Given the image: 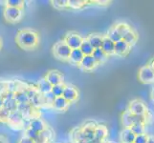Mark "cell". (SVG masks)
Returning <instances> with one entry per match:
<instances>
[{
  "mask_svg": "<svg viewBox=\"0 0 154 143\" xmlns=\"http://www.w3.org/2000/svg\"><path fill=\"white\" fill-rule=\"evenodd\" d=\"M17 42L19 47L22 49L30 50L38 45V34L31 30H23L20 31L17 35Z\"/></svg>",
  "mask_w": 154,
  "mask_h": 143,
  "instance_id": "6da1fadb",
  "label": "cell"
},
{
  "mask_svg": "<svg viewBox=\"0 0 154 143\" xmlns=\"http://www.w3.org/2000/svg\"><path fill=\"white\" fill-rule=\"evenodd\" d=\"M146 122V118L143 115H135L133 114H131L128 110L122 115V124L124 125L125 128H131L132 125H134L136 123H142L145 124Z\"/></svg>",
  "mask_w": 154,
  "mask_h": 143,
  "instance_id": "7a4b0ae2",
  "label": "cell"
},
{
  "mask_svg": "<svg viewBox=\"0 0 154 143\" xmlns=\"http://www.w3.org/2000/svg\"><path fill=\"white\" fill-rule=\"evenodd\" d=\"M54 55L57 58L60 60H68L72 49L69 47L64 41H60L54 46Z\"/></svg>",
  "mask_w": 154,
  "mask_h": 143,
  "instance_id": "3957f363",
  "label": "cell"
},
{
  "mask_svg": "<svg viewBox=\"0 0 154 143\" xmlns=\"http://www.w3.org/2000/svg\"><path fill=\"white\" fill-rule=\"evenodd\" d=\"M82 41H83V38L82 36L77 33H74V31L68 33L64 38V42L72 50L79 49L82 44Z\"/></svg>",
  "mask_w": 154,
  "mask_h": 143,
  "instance_id": "277c9868",
  "label": "cell"
},
{
  "mask_svg": "<svg viewBox=\"0 0 154 143\" xmlns=\"http://www.w3.org/2000/svg\"><path fill=\"white\" fill-rule=\"evenodd\" d=\"M3 107L8 109L10 112H14V111L17 110V102L14 99V93L12 92H6L3 95Z\"/></svg>",
  "mask_w": 154,
  "mask_h": 143,
  "instance_id": "5b68a950",
  "label": "cell"
},
{
  "mask_svg": "<svg viewBox=\"0 0 154 143\" xmlns=\"http://www.w3.org/2000/svg\"><path fill=\"white\" fill-rule=\"evenodd\" d=\"M139 79L143 83L154 82V70L151 66H144L139 71Z\"/></svg>",
  "mask_w": 154,
  "mask_h": 143,
  "instance_id": "8992f818",
  "label": "cell"
},
{
  "mask_svg": "<svg viewBox=\"0 0 154 143\" xmlns=\"http://www.w3.org/2000/svg\"><path fill=\"white\" fill-rule=\"evenodd\" d=\"M22 10L18 8L6 7L4 10V17L9 22H17L21 18Z\"/></svg>",
  "mask_w": 154,
  "mask_h": 143,
  "instance_id": "52a82bcc",
  "label": "cell"
},
{
  "mask_svg": "<svg viewBox=\"0 0 154 143\" xmlns=\"http://www.w3.org/2000/svg\"><path fill=\"white\" fill-rule=\"evenodd\" d=\"M128 111L131 114H133L135 115L145 116V115L146 113V107L142 101H140V100H138V99H135V100H132V101L129 103Z\"/></svg>",
  "mask_w": 154,
  "mask_h": 143,
  "instance_id": "ba28073f",
  "label": "cell"
},
{
  "mask_svg": "<svg viewBox=\"0 0 154 143\" xmlns=\"http://www.w3.org/2000/svg\"><path fill=\"white\" fill-rule=\"evenodd\" d=\"M130 49V46L126 43L125 40H120L115 43V52L114 55H117L119 56H124L128 54Z\"/></svg>",
  "mask_w": 154,
  "mask_h": 143,
  "instance_id": "9c48e42d",
  "label": "cell"
},
{
  "mask_svg": "<svg viewBox=\"0 0 154 143\" xmlns=\"http://www.w3.org/2000/svg\"><path fill=\"white\" fill-rule=\"evenodd\" d=\"M45 78L52 86H56V85H58V84L62 83V76L60 73V72H57V71L48 72L47 75L45 76Z\"/></svg>",
  "mask_w": 154,
  "mask_h": 143,
  "instance_id": "30bf717a",
  "label": "cell"
},
{
  "mask_svg": "<svg viewBox=\"0 0 154 143\" xmlns=\"http://www.w3.org/2000/svg\"><path fill=\"white\" fill-rule=\"evenodd\" d=\"M97 65H98V63L92 55H84L82 63L79 64V66L85 71H91L93 69L96 68Z\"/></svg>",
  "mask_w": 154,
  "mask_h": 143,
  "instance_id": "8fae6325",
  "label": "cell"
},
{
  "mask_svg": "<svg viewBox=\"0 0 154 143\" xmlns=\"http://www.w3.org/2000/svg\"><path fill=\"white\" fill-rule=\"evenodd\" d=\"M62 97H64L69 103L74 102V101H76L79 97V92L77 91V89L75 87L65 86V90H64V93H63Z\"/></svg>",
  "mask_w": 154,
  "mask_h": 143,
  "instance_id": "7c38bea8",
  "label": "cell"
},
{
  "mask_svg": "<svg viewBox=\"0 0 154 143\" xmlns=\"http://www.w3.org/2000/svg\"><path fill=\"white\" fill-rule=\"evenodd\" d=\"M23 120H24V116L23 115L21 114L19 111H14V112H11L10 116H9V120L8 122L11 125H14V126H19V125H22L23 123Z\"/></svg>",
  "mask_w": 154,
  "mask_h": 143,
  "instance_id": "4fadbf2b",
  "label": "cell"
},
{
  "mask_svg": "<svg viewBox=\"0 0 154 143\" xmlns=\"http://www.w3.org/2000/svg\"><path fill=\"white\" fill-rule=\"evenodd\" d=\"M83 57H84V55L82 54L81 49H76V50H72L68 60L74 65H79L82 63Z\"/></svg>",
  "mask_w": 154,
  "mask_h": 143,
  "instance_id": "5bb4252c",
  "label": "cell"
},
{
  "mask_svg": "<svg viewBox=\"0 0 154 143\" xmlns=\"http://www.w3.org/2000/svg\"><path fill=\"white\" fill-rule=\"evenodd\" d=\"M102 50L107 55H114V52H115V43L112 40H110L107 36H104L103 41V45H102Z\"/></svg>",
  "mask_w": 154,
  "mask_h": 143,
  "instance_id": "9a60e30c",
  "label": "cell"
},
{
  "mask_svg": "<svg viewBox=\"0 0 154 143\" xmlns=\"http://www.w3.org/2000/svg\"><path fill=\"white\" fill-rule=\"evenodd\" d=\"M29 128L35 131L36 133H38V134L42 133V132L46 129L44 121L39 118H35L34 119H31V123H30Z\"/></svg>",
  "mask_w": 154,
  "mask_h": 143,
  "instance_id": "2e32d148",
  "label": "cell"
},
{
  "mask_svg": "<svg viewBox=\"0 0 154 143\" xmlns=\"http://www.w3.org/2000/svg\"><path fill=\"white\" fill-rule=\"evenodd\" d=\"M121 140L123 143H133L136 136L133 134L130 128H125L120 134Z\"/></svg>",
  "mask_w": 154,
  "mask_h": 143,
  "instance_id": "e0dca14e",
  "label": "cell"
},
{
  "mask_svg": "<svg viewBox=\"0 0 154 143\" xmlns=\"http://www.w3.org/2000/svg\"><path fill=\"white\" fill-rule=\"evenodd\" d=\"M53 86L51 84L46 80V78H41L40 80H38V91L41 94H45L47 93H49L52 91Z\"/></svg>",
  "mask_w": 154,
  "mask_h": 143,
  "instance_id": "ac0fdd59",
  "label": "cell"
},
{
  "mask_svg": "<svg viewBox=\"0 0 154 143\" xmlns=\"http://www.w3.org/2000/svg\"><path fill=\"white\" fill-rule=\"evenodd\" d=\"M14 99L17 102V104L30 103L28 93L27 91H24V90H19L17 93H14Z\"/></svg>",
  "mask_w": 154,
  "mask_h": 143,
  "instance_id": "d6986e66",
  "label": "cell"
},
{
  "mask_svg": "<svg viewBox=\"0 0 154 143\" xmlns=\"http://www.w3.org/2000/svg\"><path fill=\"white\" fill-rule=\"evenodd\" d=\"M87 40L90 42V44L92 45V47L94 48V49H99V48H102L103 37V36H100V34H90L88 36Z\"/></svg>",
  "mask_w": 154,
  "mask_h": 143,
  "instance_id": "ffe728a7",
  "label": "cell"
},
{
  "mask_svg": "<svg viewBox=\"0 0 154 143\" xmlns=\"http://www.w3.org/2000/svg\"><path fill=\"white\" fill-rule=\"evenodd\" d=\"M68 105H69V102L67 100L63 97H60L55 99L54 103H53V107L57 111H64L67 109Z\"/></svg>",
  "mask_w": 154,
  "mask_h": 143,
  "instance_id": "44dd1931",
  "label": "cell"
},
{
  "mask_svg": "<svg viewBox=\"0 0 154 143\" xmlns=\"http://www.w3.org/2000/svg\"><path fill=\"white\" fill-rule=\"evenodd\" d=\"M17 111H19V112L23 115L25 118H28L29 116L32 115V113H33V106L31 105V103L18 104Z\"/></svg>",
  "mask_w": 154,
  "mask_h": 143,
  "instance_id": "7402d4cb",
  "label": "cell"
},
{
  "mask_svg": "<svg viewBox=\"0 0 154 143\" xmlns=\"http://www.w3.org/2000/svg\"><path fill=\"white\" fill-rule=\"evenodd\" d=\"M106 136H107V129L104 126L99 125L96 127V129H95V139H96V140L102 142Z\"/></svg>",
  "mask_w": 154,
  "mask_h": 143,
  "instance_id": "603a6c76",
  "label": "cell"
},
{
  "mask_svg": "<svg viewBox=\"0 0 154 143\" xmlns=\"http://www.w3.org/2000/svg\"><path fill=\"white\" fill-rule=\"evenodd\" d=\"M92 56L95 58V60L97 61V63H103L106 59H107L108 55L102 50V48H99V49L94 50Z\"/></svg>",
  "mask_w": 154,
  "mask_h": 143,
  "instance_id": "cb8c5ba5",
  "label": "cell"
},
{
  "mask_svg": "<svg viewBox=\"0 0 154 143\" xmlns=\"http://www.w3.org/2000/svg\"><path fill=\"white\" fill-rule=\"evenodd\" d=\"M79 49H81V51L82 52V54L84 55H93V52L95 50L87 39H83L82 44V46H81V48H79Z\"/></svg>",
  "mask_w": 154,
  "mask_h": 143,
  "instance_id": "d4e9b609",
  "label": "cell"
},
{
  "mask_svg": "<svg viewBox=\"0 0 154 143\" xmlns=\"http://www.w3.org/2000/svg\"><path fill=\"white\" fill-rule=\"evenodd\" d=\"M137 34L135 33V31L133 30H130L128 33H127L124 37H123V40H125L127 44H128L129 46L131 45H134L135 44V42L137 41Z\"/></svg>",
  "mask_w": 154,
  "mask_h": 143,
  "instance_id": "484cf974",
  "label": "cell"
},
{
  "mask_svg": "<svg viewBox=\"0 0 154 143\" xmlns=\"http://www.w3.org/2000/svg\"><path fill=\"white\" fill-rule=\"evenodd\" d=\"M107 37H108L110 40H112V41L114 42V43H116V42H118V41H120V40L123 39V38H122L121 34H119V31H117V29L115 28V26L109 30L108 34H107Z\"/></svg>",
  "mask_w": 154,
  "mask_h": 143,
  "instance_id": "4316f807",
  "label": "cell"
},
{
  "mask_svg": "<svg viewBox=\"0 0 154 143\" xmlns=\"http://www.w3.org/2000/svg\"><path fill=\"white\" fill-rule=\"evenodd\" d=\"M115 28L117 29V31H119V34H121L122 38H123L124 36L131 30L130 26H129V25H127L126 23H119V24H117V25L115 26Z\"/></svg>",
  "mask_w": 154,
  "mask_h": 143,
  "instance_id": "83f0119b",
  "label": "cell"
},
{
  "mask_svg": "<svg viewBox=\"0 0 154 143\" xmlns=\"http://www.w3.org/2000/svg\"><path fill=\"white\" fill-rule=\"evenodd\" d=\"M64 90H65V85L63 83H61V84H58V85L53 86L51 92L54 94V95L56 97H62L63 95Z\"/></svg>",
  "mask_w": 154,
  "mask_h": 143,
  "instance_id": "f1b7e54d",
  "label": "cell"
},
{
  "mask_svg": "<svg viewBox=\"0 0 154 143\" xmlns=\"http://www.w3.org/2000/svg\"><path fill=\"white\" fill-rule=\"evenodd\" d=\"M131 131L133 132L135 136H140V135H145V124L142 123H136L131 126Z\"/></svg>",
  "mask_w": 154,
  "mask_h": 143,
  "instance_id": "f546056e",
  "label": "cell"
},
{
  "mask_svg": "<svg viewBox=\"0 0 154 143\" xmlns=\"http://www.w3.org/2000/svg\"><path fill=\"white\" fill-rule=\"evenodd\" d=\"M57 97L54 95L52 92H49L45 94H42V100H43V104L44 105H52L53 106V103H54L55 99Z\"/></svg>",
  "mask_w": 154,
  "mask_h": 143,
  "instance_id": "4dcf8cb0",
  "label": "cell"
},
{
  "mask_svg": "<svg viewBox=\"0 0 154 143\" xmlns=\"http://www.w3.org/2000/svg\"><path fill=\"white\" fill-rule=\"evenodd\" d=\"M86 4V1H82V0H69L68 1V7L71 9L78 10L82 8L84 5Z\"/></svg>",
  "mask_w": 154,
  "mask_h": 143,
  "instance_id": "1f68e13d",
  "label": "cell"
},
{
  "mask_svg": "<svg viewBox=\"0 0 154 143\" xmlns=\"http://www.w3.org/2000/svg\"><path fill=\"white\" fill-rule=\"evenodd\" d=\"M25 136H28L29 139L35 140V142L38 141V137H39V134H38V133H36L35 131L32 130L31 128H28L27 130H26V132H25Z\"/></svg>",
  "mask_w": 154,
  "mask_h": 143,
  "instance_id": "d6a6232c",
  "label": "cell"
},
{
  "mask_svg": "<svg viewBox=\"0 0 154 143\" xmlns=\"http://www.w3.org/2000/svg\"><path fill=\"white\" fill-rule=\"evenodd\" d=\"M6 3H7V7L18 8V9L22 8L23 4H24V2L21 1V0H8Z\"/></svg>",
  "mask_w": 154,
  "mask_h": 143,
  "instance_id": "836d02e7",
  "label": "cell"
},
{
  "mask_svg": "<svg viewBox=\"0 0 154 143\" xmlns=\"http://www.w3.org/2000/svg\"><path fill=\"white\" fill-rule=\"evenodd\" d=\"M53 6L57 9H64L68 7V1L67 0H55V1H52Z\"/></svg>",
  "mask_w": 154,
  "mask_h": 143,
  "instance_id": "e575fe53",
  "label": "cell"
},
{
  "mask_svg": "<svg viewBox=\"0 0 154 143\" xmlns=\"http://www.w3.org/2000/svg\"><path fill=\"white\" fill-rule=\"evenodd\" d=\"M10 114H11V112L8 109L2 107L0 109V121H8Z\"/></svg>",
  "mask_w": 154,
  "mask_h": 143,
  "instance_id": "d590c367",
  "label": "cell"
},
{
  "mask_svg": "<svg viewBox=\"0 0 154 143\" xmlns=\"http://www.w3.org/2000/svg\"><path fill=\"white\" fill-rule=\"evenodd\" d=\"M41 111H42V115H43V118H44L48 119V120H50V119H52V118H54L55 113L53 112L52 110H49V109L45 108V109H41Z\"/></svg>",
  "mask_w": 154,
  "mask_h": 143,
  "instance_id": "8d00e7d4",
  "label": "cell"
},
{
  "mask_svg": "<svg viewBox=\"0 0 154 143\" xmlns=\"http://www.w3.org/2000/svg\"><path fill=\"white\" fill-rule=\"evenodd\" d=\"M147 139H148V136L146 135L136 136L135 140L133 143H147Z\"/></svg>",
  "mask_w": 154,
  "mask_h": 143,
  "instance_id": "74e56055",
  "label": "cell"
},
{
  "mask_svg": "<svg viewBox=\"0 0 154 143\" xmlns=\"http://www.w3.org/2000/svg\"><path fill=\"white\" fill-rule=\"evenodd\" d=\"M7 92V83L0 80V95H2Z\"/></svg>",
  "mask_w": 154,
  "mask_h": 143,
  "instance_id": "f35d334b",
  "label": "cell"
},
{
  "mask_svg": "<svg viewBox=\"0 0 154 143\" xmlns=\"http://www.w3.org/2000/svg\"><path fill=\"white\" fill-rule=\"evenodd\" d=\"M18 143H35V141L33 140V139H29L28 136H24L21 137L20 140L18 141Z\"/></svg>",
  "mask_w": 154,
  "mask_h": 143,
  "instance_id": "ab89813d",
  "label": "cell"
},
{
  "mask_svg": "<svg viewBox=\"0 0 154 143\" xmlns=\"http://www.w3.org/2000/svg\"><path fill=\"white\" fill-rule=\"evenodd\" d=\"M147 143H154V136H148V139H147Z\"/></svg>",
  "mask_w": 154,
  "mask_h": 143,
  "instance_id": "60d3db41",
  "label": "cell"
},
{
  "mask_svg": "<svg viewBox=\"0 0 154 143\" xmlns=\"http://www.w3.org/2000/svg\"><path fill=\"white\" fill-rule=\"evenodd\" d=\"M3 107V98H2V97L0 95V109H1Z\"/></svg>",
  "mask_w": 154,
  "mask_h": 143,
  "instance_id": "b9f144b4",
  "label": "cell"
},
{
  "mask_svg": "<svg viewBox=\"0 0 154 143\" xmlns=\"http://www.w3.org/2000/svg\"><path fill=\"white\" fill-rule=\"evenodd\" d=\"M151 97H152V100L154 101V87H153L152 90H151Z\"/></svg>",
  "mask_w": 154,
  "mask_h": 143,
  "instance_id": "7bdbcfd3",
  "label": "cell"
},
{
  "mask_svg": "<svg viewBox=\"0 0 154 143\" xmlns=\"http://www.w3.org/2000/svg\"><path fill=\"white\" fill-rule=\"evenodd\" d=\"M0 143H6V141H5L2 137H0Z\"/></svg>",
  "mask_w": 154,
  "mask_h": 143,
  "instance_id": "ee69618b",
  "label": "cell"
},
{
  "mask_svg": "<svg viewBox=\"0 0 154 143\" xmlns=\"http://www.w3.org/2000/svg\"><path fill=\"white\" fill-rule=\"evenodd\" d=\"M150 66H151V67L153 68V70H154V60H153V61L151 62V65H150Z\"/></svg>",
  "mask_w": 154,
  "mask_h": 143,
  "instance_id": "f6af8a7d",
  "label": "cell"
},
{
  "mask_svg": "<svg viewBox=\"0 0 154 143\" xmlns=\"http://www.w3.org/2000/svg\"><path fill=\"white\" fill-rule=\"evenodd\" d=\"M76 143H87V142H85V141H78Z\"/></svg>",
  "mask_w": 154,
  "mask_h": 143,
  "instance_id": "bcb514c9",
  "label": "cell"
},
{
  "mask_svg": "<svg viewBox=\"0 0 154 143\" xmlns=\"http://www.w3.org/2000/svg\"><path fill=\"white\" fill-rule=\"evenodd\" d=\"M0 47H1V41H0Z\"/></svg>",
  "mask_w": 154,
  "mask_h": 143,
  "instance_id": "7dc6e473",
  "label": "cell"
}]
</instances>
